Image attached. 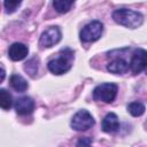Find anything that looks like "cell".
Returning <instances> with one entry per match:
<instances>
[{
  "mask_svg": "<svg viewBox=\"0 0 147 147\" xmlns=\"http://www.w3.org/2000/svg\"><path fill=\"white\" fill-rule=\"evenodd\" d=\"M117 94V86L113 83H105L98 85L93 91V99L96 101H102L110 103L115 100Z\"/></svg>",
  "mask_w": 147,
  "mask_h": 147,
  "instance_id": "3957f363",
  "label": "cell"
},
{
  "mask_svg": "<svg viewBox=\"0 0 147 147\" xmlns=\"http://www.w3.org/2000/svg\"><path fill=\"white\" fill-rule=\"evenodd\" d=\"M130 67L133 74H140L147 67V51L142 48L136 49L132 55Z\"/></svg>",
  "mask_w": 147,
  "mask_h": 147,
  "instance_id": "52a82bcc",
  "label": "cell"
},
{
  "mask_svg": "<svg viewBox=\"0 0 147 147\" xmlns=\"http://www.w3.org/2000/svg\"><path fill=\"white\" fill-rule=\"evenodd\" d=\"M90 144H92V140L90 138H84V139H82V140H79L77 142L78 146H80V145H90Z\"/></svg>",
  "mask_w": 147,
  "mask_h": 147,
  "instance_id": "ac0fdd59",
  "label": "cell"
},
{
  "mask_svg": "<svg viewBox=\"0 0 147 147\" xmlns=\"http://www.w3.org/2000/svg\"><path fill=\"white\" fill-rule=\"evenodd\" d=\"M127 110L132 116H141L145 113V106L141 102H131L127 106Z\"/></svg>",
  "mask_w": 147,
  "mask_h": 147,
  "instance_id": "5bb4252c",
  "label": "cell"
},
{
  "mask_svg": "<svg viewBox=\"0 0 147 147\" xmlns=\"http://www.w3.org/2000/svg\"><path fill=\"white\" fill-rule=\"evenodd\" d=\"M75 0H53V6L59 13H67L70 10Z\"/></svg>",
  "mask_w": 147,
  "mask_h": 147,
  "instance_id": "4fadbf2b",
  "label": "cell"
},
{
  "mask_svg": "<svg viewBox=\"0 0 147 147\" xmlns=\"http://www.w3.org/2000/svg\"><path fill=\"white\" fill-rule=\"evenodd\" d=\"M3 77H5V71H3V69H1V82L3 80Z\"/></svg>",
  "mask_w": 147,
  "mask_h": 147,
  "instance_id": "d6986e66",
  "label": "cell"
},
{
  "mask_svg": "<svg viewBox=\"0 0 147 147\" xmlns=\"http://www.w3.org/2000/svg\"><path fill=\"white\" fill-rule=\"evenodd\" d=\"M11 95L6 90H0V106L2 109H9L11 107Z\"/></svg>",
  "mask_w": 147,
  "mask_h": 147,
  "instance_id": "9a60e30c",
  "label": "cell"
},
{
  "mask_svg": "<svg viewBox=\"0 0 147 147\" xmlns=\"http://www.w3.org/2000/svg\"><path fill=\"white\" fill-rule=\"evenodd\" d=\"M21 1L22 0H3V5L8 13H13L20 6Z\"/></svg>",
  "mask_w": 147,
  "mask_h": 147,
  "instance_id": "2e32d148",
  "label": "cell"
},
{
  "mask_svg": "<svg viewBox=\"0 0 147 147\" xmlns=\"http://www.w3.org/2000/svg\"><path fill=\"white\" fill-rule=\"evenodd\" d=\"M34 109V102L29 96H22L15 101V110L20 115L31 114Z\"/></svg>",
  "mask_w": 147,
  "mask_h": 147,
  "instance_id": "ba28073f",
  "label": "cell"
},
{
  "mask_svg": "<svg viewBox=\"0 0 147 147\" xmlns=\"http://www.w3.org/2000/svg\"><path fill=\"white\" fill-rule=\"evenodd\" d=\"M61 40V31L57 26H49L47 30H45L40 37L39 44L42 47H52L55 44H57Z\"/></svg>",
  "mask_w": 147,
  "mask_h": 147,
  "instance_id": "8992f818",
  "label": "cell"
},
{
  "mask_svg": "<svg viewBox=\"0 0 147 147\" xmlns=\"http://www.w3.org/2000/svg\"><path fill=\"white\" fill-rule=\"evenodd\" d=\"M28 53H29L28 47L24 44H21V42L13 44L9 47V51H8V55H9V57L13 61H21V60H23L28 55Z\"/></svg>",
  "mask_w": 147,
  "mask_h": 147,
  "instance_id": "9c48e42d",
  "label": "cell"
},
{
  "mask_svg": "<svg viewBox=\"0 0 147 147\" xmlns=\"http://www.w3.org/2000/svg\"><path fill=\"white\" fill-rule=\"evenodd\" d=\"M103 31V25L99 21H92L86 24L80 31V40L84 42H92L98 40Z\"/></svg>",
  "mask_w": 147,
  "mask_h": 147,
  "instance_id": "277c9868",
  "label": "cell"
},
{
  "mask_svg": "<svg viewBox=\"0 0 147 147\" xmlns=\"http://www.w3.org/2000/svg\"><path fill=\"white\" fill-rule=\"evenodd\" d=\"M113 18L116 23L130 29H136L142 24V15L138 11L126 8L116 9L113 13Z\"/></svg>",
  "mask_w": 147,
  "mask_h": 147,
  "instance_id": "6da1fadb",
  "label": "cell"
},
{
  "mask_svg": "<svg viewBox=\"0 0 147 147\" xmlns=\"http://www.w3.org/2000/svg\"><path fill=\"white\" fill-rule=\"evenodd\" d=\"M107 69H108V71H110L113 74L122 75L129 70V63H127V61H125L122 57H116L108 63Z\"/></svg>",
  "mask_w": 147,
  "mask_h": 147,
  "instance_id": "30bf717a",
  "label": "cell"
},
{
  "mask_svg": "<svg viewBox=\"0 0 147 147\" xmlns=\"http://www.w3.org/2000/svg\"><path fill=\"white\" fill-rule=\"evenodd\" d=\"M10 86L17 92H24L28 88V82L20 75H11L10 77Z\"/></svg>",
  "mask_w": 147,
  "mask_h": 147,
  "instance_id": "7c38bea8",
  "label": "cell"
},
{
  "mask_svg": "<svg viewBox=\"0 0 147 147\" xmlns=\"http://www.w3.org/2000/svg\"><path fill=\"white\" fill-rule=\"evenodd\" d=\"M93 125H94V118L85 109L77 111L71 119V126L77 131H86L91 129Z\"/></svg>",
  "mask_w": 147,
  "mask_h": 147,
  "instance_id": "5b68a950",
  "label": "cell"
},
{
  "mask_svg": "<svg viewBox=\"0 0 147 147\" xmlns=\"http://www.w3.org/2000/svg\"><path fill=\"white\" fill-rule=\"evenodd\" d=\"M25 71L29 72L31 76H33L38 71V64L36 62V59H31L29 62L25 63Z\"/></svg>",
  "mask_w": 147,
  "mask_h": 147,
  "instance_id": "e0dca14e",
  "label": "cell"
},
{
  "mask_svg": "<svg viewBox=\"0 0 147 147\" xmlns=\"http://www.w3.org/2000/svg\"><path fill=\"white\" fill-rule=\"evenodd\" d=\"M119 129V122L118 117L114 113H109L102 121V130L108 133L116 132Z\"/></svg>",
  "mask_w": 147,
  "mask_h": 147,
  "instance_id": "8fae6325",
  "label": "cell"
},
{
  "mask_svg": "<svg viewBox=\"0 0 147 147\" xmlns=\"http://www.w3.org/2000/svg\"><path fill=\"white\" fill-rule=\"evenodd\" d=\"M74 59L72 52L68 48L62 49L56 59H53L48 62V69L55 75H62L71 68V61Z\"/></svg>",
  "mask_w": 147,
  "mask_h": 147,
  "instance_id": "7a4b0ae2",
  "label": "cell"
}]
</instances>
